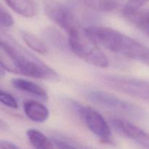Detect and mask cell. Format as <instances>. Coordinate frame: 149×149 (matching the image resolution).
<instances>
[{"mask_svg": "<svg viewBox=\"0 0 149 149\" xmlns=\"http://www.w3.org/2000/svg\"><path fill=\"white\" fill-rule=\"evenodd\" d=\"M1 68L16 74L40 79L58 81V74L39 58L20 46L13 38L1 33L0 44Z\"/></svg>", "mask_w": 149, "mask_h": 149, "instance_id": "1", "label": "cell"}, {"mask_svg": "<svg viewBox=\"0 0 149 149\" xmlns=\"http://www.w3.org/2000/svg\"><path fill=\"white\" fill-rule=\"evenodd\" d=\"M86 31L106 49L149 65V47L138 41L104 26H90Z\"/></svg>", "mask_w": 149, "mask_h": 149, "instance_id": "2", "label": "cell"}, {"mask_svg": "<svg viewBox=\"0 0 149 149\" xmlns=\"http://www.w3.org/2000/svg\"><path fill=\"white\" fill-rule=\"evenodd\" d=\"M68 33V42L71 51L76 55L90 65L99 68L109 65V60L102 52L98 44L82 29L79 24L70 29Z\"/></svg>", "mask_w": 149, "mask_h": 149, "instance_id": "3", "label": "cell"}, {"mask_svg": "<svg viewBox=\"0 0 149 149\" xmlns=\"http://www.w3.org/2000/svg\"><path fill=\"white\" fill-rule=\"evenodd\" d=\"M87 96L93 103L116 113L135 119H141L145 116V111L141 107L122 100L110 93L100 90H93L89 92Z\"/></svg>", "mask_w": 149, "mask_h": 149, "instance_id": "4", "label": "cell"}, {"mask_svg": "<svg viewBox=\"0 0 149 149\" xmlns=\"http://www.w3.org/2000/svg\"><path fill=\"white\" fill-rule=\"evenodd\" d=\"M80 116L86 126L94 135L103 142L111 141V132L109 124L97 111L90 106L74 103Z\"/></svg>", "mask_w": 149, "mask_h": 149, "instance_id": "5", "label": "cell"}, {"mask_svg": "<svg viewBox=\"0 0 149 149\" xmlns=\"http://www.w3.org/2000/svg\"><path fill=\"white\" fill-rule=\"evenodd\" d=\"M104 81L110 87L135 97L149 100V82L115 76H106Z\"/></svg>", "mask_w": 149, "mask_h": 149, "instance_id": "6", "label": "cell"}, {"mask_svg": "<svg viewBox=\"0 0 149 149\" xmlns=\"http://www.w3.org/2000/svg\"><path fill=\"white\" fill-rule=\"evenodd\" d=\"M44 10L52 21L66 32L79 24L68 7L55 0H46L44 4Z\"/></svg>", "mask_w": 149, "mask_h": 149, "instance_id": "7", "label": "cell"}, {"mask_svg": "<svg viewBox=\"0 0 149 149\" xmlns=\"http://www.w3.org/2000/svg\"><path fill=\"white\" fill-rule=\"evenodd\" d=\"M111 123L115 130L125 137L143 148H149V134L142 129L130 122L120 119H111Z\"/></svg>", "mask_w": 149, "mask_h": 149, "instance_id": "8", "label": "cell"}, {"mask_svg": "<svg viewBox=\"0 0 149 149\" xmlns=\"http://www.w3.org/2000/svg\"><path fill=\"white\" fill-rule=\"evenodd\" d=\"M23 108L26 116L33 122L42 123L49 117V112L47 108L36 100H26Z\"/></svg>", "mask_w": 149, "mask_h": 149, "instance_id": "9", "label": "cell"}, {"mask_svg": "<svg viewBox=\"0 0 149 149\" xmlns=\"http://www.w3.org/2000/svg\"><path fill=\"white\" fill-rule=\"evenodd\" d=\"M11 82L13 87L17 90L36 96L42 100H47L48 98V95L46 90L36 83L20 78L13 79Z\"/></svg>", "mask_w": 149, "mask_h": 149, "instance_id": "10", "label": "cell"}, {"mask_svg": "<svg viewBox=\"0 0 149 149\" xmlns=\"http://www.w3.org/2000/svg\"><path fill=\"white\" fill-rule=\"evenodd\" d=\"M6 4L17 14L32 17L37 13V8L32 0H4Z\"/></svg>", "mask_w": 149, "mask_h": 149, "instance_id": "11", "label": "cell"}, {"mask_svg": "<svg viewBox=\"0 0 149 149\" xmlns=\"http://www.w3.org/2000/svg\"><path fill=\"white\" fill-rule=\"evenodd\" d=\"M27 137L34 148L38 149H49L53 148L54 144L52 140H49L42 132L37 130H29L27 131Z\"/></svg>", "mask_w": 149, "mask_h": 149, "instance_id": "12", "label": "cell"}, {"mask_svg": "<svg viewBox=\"0 0 149 149\" xmlns=\"http://www.w3.org/2000/svg\"><path fill=\"white\" fill-rule=\"evenodd\" d=\"M130 20L138 29L149 37V10L145 12L138 11L125 15Z\"/></svg>", "mask_w": 149, "mask_h": 149, "instance_id": "13", "label": "cell"}, {"mask_svg": "<svg viewBox=\"0 0 149 149\" xmlns=\"http://www.w3.org/2000/svg\"><path fill=\"white\" fill-rule=\"evenodd\" d=\"M90 8L100 12H109L119 5L120 0H83Z\"/></svg>", "mask_w": 149, "mask_h": 149, "instance_id": "14", "label": "cell"}, {"mask_svg": "<svg viewBox=\"0 0 149 149\" xmlns=\"http://www.w3.org/2000/svg\"><path fill=\"white\" fill-rule=\"evenodd\" d=\"M22 37L26 42V45L36 52L40 54H45L47 52V48L45 42H42L40 39L32 33L29 32H22Z\"/></svg>", "mask_w": 149, "mask_h": 149, "instance_id": "15", "label": "cell"}, {"mask_svg": "<svg viewBox=\"0 0 149 149\" xmlns=\"http://www.w3.org/2000/svg\"><path fill=\"white\" fill-rule=\"evenodd\" d=\"M54 145L60 148H81L85 146L81 145L79 143L63 136H56L52 138Z\"/></svg>", "mask_w": 149, "mask_h": 149, "instance_id": "16", "label": "cell"}, {"mask_svg": "<svg viewBox=\"0 0 149 149\" xmlns=\"http://www.w3.org/2000/svg\"><path fill=\"white\" fill-rule=\"evenodd\" d=\"M148 2H149V0H128L125 6L124 13L125 15H128L138 11Z\"/></svg>", "mask_w": 149, "mask_h": 149, "instance_id": "17", "label": "cell"}, {"mask_svg": "<svg viewBox=\"0 0 149 149\" xmlns=\"http://www.w3.org/2000/svg\"><path fill=\"white\" fill-rule=\"evenodd\" d=\"M14 24V19L13 16L3 7L1 6L0 8V26L1 29H7Z\"/></svg>", "mask_w": 149, "mask_h": 149, "instance_id": "18", "label": "cell"}, {"mask_svg": "<svg viewBox=\"0 0 149 149\" xmlns=\"http://www.w3.org/2000/svg\"><path fill=\"white\" fill-rule=\"evenodd\" d=\"M0 100L3 105L9 108L13 109H17L18 108V104L15 98L10 93L4 90H1L0 92Z\"/></svg>", "mask_w": 149, "mask_h": 149, "instance_id": "19", "label": "cell"}, {"mask_svg": "<svg viewBox=\"0 0 149 149\" xmlns=\"http://www.w3.org/2000/svg\"><path fill=\"white\" fill-rule=\"evenodd\" d=\"M0 148H8V149H16L19 147L13 143L8 141H0Z\"/></svg>", "mask_w": 149, "mask_h": 149, "instance_id": "20", "label": "cell"}]
</instances>
